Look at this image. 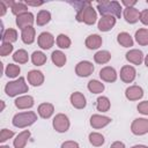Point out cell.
I'll return each mask as SVG.
<instances>
[{"mask_svg":"<svg viewBox=\"0 0 148 148\" xmlns=\"http://www.w3.org/2000/svg\"><path fill=\"white\" fill-rule=\"evenodd\" d=\"M131 132L134 135H143L148 133V119L136 118L131 124Z\"/></svg>","mask_w":148,"mask_h":148,"instance_id":"8992f818","label":"cell"},{"mask_svg":"<svg viewBox=\"0 0 148 148\" xmlns=\"http://www.w3.org/2000/svg\"><path fill=\"white\" fill-rule=\"evenodd\" d=\"M116 17L113 16H102L99 20H98V23H97V28L99 31H103V32H106V31H110L114 24H116Z\"/></svg>","mask_w":148,"mask_h":148,"instance_id":"ac0fdd59","label":"cell"},{"mask_svg":"<svg viewBox=\"0 0 148 148\" xmlns=\"http://www.w3.org/2000/svg\"><path fill=\"white\" fill-rule=\"evenodd\" d=\"M111 121H112V119L110 117L102 116V114H92L90 117V126L95 130L103 128V127L108 126Z\"/></svg>","mask_w":148,"mask_h":148,"instance_id":"8fae6325","label":"cell"},{"mask_svg":"<svg viewBox=\"0 0 148 148\" xmlns=\"http://www.w3.org/2000/svg\"><path fill=\"white\" fill-rule=\"evenodd\" d=\"M102 43H103V39L99 35L97 34H92V35H89L87 38H86V46L89 49V50H96L98 47L102 46Z\"/></svg>","mask_w":148,"mask_h":148,"instance_id":"cb8c5ba5","label":"cell"},{"mask_svg":"<svg viewBox=\"0 0 148 148\" xmlns=\"http://www.w3.org/2000/svg\"><path fill=\"white\" fill-rule=\"evenodd\" d=\"M37 43L42 50H49L54 44V36L49 31H43L39 34L37 38Z\"/></svg>","mask_w":148,"mask_h":148,"instance_id":"9c48e42d","label":"cell"},{"mask_svg":"<svg viewBox=\"0 0 148 148\" xmlns=\"http://www.w3.org/2000/svg\"><path fill=\"white\" fill-rule=\"evenodd\" d=\"M14 104L17 109L20 110H24V109H30L34 106L35 104V101H34V97L30 96V95H22V96H18L15 101H14Z\"/></svg>","mask_w":148,"mask_h":148,"instance_id":"e0dca14e","label":"cell"},{"mask_svg":"<svg viewBox=\"0 0 148 148\" xmlns=\"http://www.w3.org/2000/svg\"><path fill=\"white\" fill-rule=\"evenodd\" d=\"M37 112H38L39 117H42L43 119H49L54 113V106L51 103H42L38 105Z\"/></svg>","mask_w":148,"mask_h":148,"instance_id":"7402d4cb","label":"cell"},{"mask_svg":"<svg viewBox=\"0 0 148 148\" xmlns=\"http://www.w3.org/2000/svg\"><path fill=\"white\" fill-rule=\"evenodd\" d=\"M88 90L92 94H101L104 91V83H102L101 81L98 80H90L88 82Z\"/></svg>","mask_w":148,"mask_h":148,"instance_id":"836d02e7","label":"cell"},{"mask_svg":"<svg viewBox=\"0 0 148 148\" xmlns=\"http://www.w3.org/2000/svg\"><path fill=\"white\" fill-rule=\"evenodd\" d=\"M14 50V46L13 44L10 43H2L1 46H0V56L1 57H6L8 54H10Z\"/></svg>","mask_w":148,"mask_h":148,"instance_id":"74e56055","label":"cell"},{"mask_svg":"<svg viewBox=\"0 0 148 148\" xmlns=\"http://www.w3.org/2000/svg\"><path fill=\"white\" fill-rule=\"evenodd\" d=\"M110 148H126L125 147V143L121 142V141H114L113 143H111Z\"/></svg>","mask_w":148,"mask_h":148,"instance_id":"7dc6e473","label":"cell"},{"mask_svg":"<svg viewBox=\"0 0 148 148\" xmlns=\"http://www.w3.org/2000/svg\"><path fill=\"white\" fill-rule=\"evenodd\" d=\"M56 43H57V45H58L60 49H68V47L71 46V44H72V40H71V38H69L67 35H65V34H59V35L57 36Z\"/></svg>","mask_w":148,"mask_h":148,"instance_id":"8d00e7d4","label":"cell"},{"mask_svg":"<svg viewBox=\"0 0 148 148\" xmlns=\"http://www.w3.org/2000/svg\"><path fill=\"white\" fill-rule=\"evenodd\" d=\"M68 3H69V5H72V6L76 9V12H77V10H80L81 8H83L84 6L89 5V3H90V1H68Z\"/></svg>","mask_w":148,"mask_h":148,"instance_id":"60d3db41","label":"cell"},{"mask_svg":"<svg viewBox=\"0 0 148 148\" xmlns=\"http://www.w3.org/2000/svg\"><path fill=\"white\" fill-rule=\"evenodd\" d=\"M69 101H71V104L75 108V109H84L86 105H87V101H86V97L82 92L80 91H74L69 96Z\"/></svg>","mask_w":148,"mask_h":148,"instance_id":"d6986e66","label":"cell"},{"mask_svg":"<svg viewBox=\"0 0 148 148\" xmlns=\"http://www.w3.org/2000/svg\"><path fill=\"white\" fill-rule=\"evenodd\" d=\"M139 21L145 24V25H148V9H143L142 12H140V18Z\"/></svg>","mask_w":148,"mask_h":148,"instance_id":"7bdbcfd3","label":"cell"},{"mask_svg":"<svg viewBox=\"0 0 148 148\" xmlns=\"http://www.w3.org/2000/svg\"><path fill=\"white\" fill-rule=\"evenodd\" d=\"M46 54L42 51H34L31 54V61L35 66H43L46 62Z\"/></svg>","mask_w":148,"mask_h":148,"instance_id":"d6a6232c","label":"cell"},{"mask_svg":"<svg viewBox=\"0 0 148 148\" xmlns=\"http://www.w3.org/2000/svg\"><path fill=\"white\" fill-rule=\"evenodd\" d=\"M35 37H36V30L34 27H27L23 30H21V39L27 45L32 44L35 42Z\"/></svg>","mask_w":148,"mask_h":148,"instance_id":"603a6c76","label":"cell"},{"mask_svg":"<svg viewBox=\"0 0 148 148\" xmlns=\"http://www.w3.org/2000/svg\"><path fill=\"white\" fill-rule=\"evenodd\" d=\"M14 136V132L8 128H2L0 132V142H5L8 139H12Z\"/></svg>","mask_w":148,"mask_h":148,"instance_id":"f35d334b","label":"cell"},{"mask_svg":"<svg viewBox=\"0 0 148 148\" xmlns=\"http://www.w3.org/2000/svg\"><path fill=\"white\" fill-rule=\"evenodd\" d=\"M123 15H124V18L127 23L130 24H134L139 21L140 18V12L139 9H136L135 7H130V8H125L124 12H123Z\"/></svg>","mask_w":148,"mask_h":148,"instance_id":"ffe728a7","label":"cell"},{"mask_svg":"<svg viewBox=\"0 0 148 148\" xmlns=\"http://www.w3.org/2000/svg\"><path fill=\"white\" fill-rule=\"evenodd\" d=\"M88 139H89V142L94 147H101L104 143V141H105L104 135L101 134V133H98V132H91V133H89Z\"/></svg>","mask_w":148,"mask_h":148,"instance_id":"e575fe53","label":"cell"},{"mask_svg":"<svg viewBox=\"0 0 148 148\" xmlns=\"http://www.w3.org/2000/svg\"><path fill=\"white\" fill-rule=\"evenodd\" d=\"M20 72H21L20 66H17V65H15V64H8V65L6 66V68H5V74H6V76H7V77H10V79L17 77L18 74H20Z\"/></svg>","mask_w":148,"mask_h":148,"instance_id":"d590c367","label":"cell"},{"mask_svg":"<svg viewBox=\"0 0 148 148\" xmlns=\"http://www.w3.org/2000/svg\"><path fill=\"white\" fill-rule=\"evenodd\" d=\"M50 21H51V13H50L49 10L42 9V10L38 12L37 17H36V23H37V25H39V27L46 25Z\"/></svg>","mask_w":148,"mask_h":148,"instance_id":"f1b7e54d","label":"cell"},{"mask_svg":"<svg viewBox=\"0 0 148 148\" xmlns=\"http://www.w3.org/2000/svg\"><path fill=\"white\" fill-rule=\"evenodd\" d=\"M34 22H36V20H35V16L31 12H27L24 14H21L18 16H16V20H15L16 25L21 30H23L27 27H32Z\"/></svg>","mask_w":148,"mask_h":148,"instance_id":"ba28073f","label":"cell"},{"mask_svg":"<svg viewBox=\"0 0 148 148\" xmlns=\"http://www.w3.org/2000/svg\"><path fill=\"white\" fill-rule=\"evenodd\" d=\"M147 3H148V0H147Z\"/></svg>","mask_w":148,"mask_h":148,"instance_id":"f5cc1de1","label":"cell"},{"mask_svg":"<svg viewBox=\"0 0 148 148\" xmlns=\"http://www.w3.org/2000/svg\"><path fill=\"white\" fill-rule=\"evenodd\" d=\"M27 79H28V82L34 86V87H39L44 83V74L43 72L40 71H37V69H31L30 72H28V75H27Z\"/></svg>","mask_w":148,"mask_h":148,"instance_id":"5bb4252c","label":"cell"},{"mask_svg":"<svg viewBox=\"0 0 148 148\" xmlns=\"http://www.w3.org/2000/svg\"><path fill=\"white\" fill-rule=\"evenodd\" d=\"M97 9L98 13L102 16H113L116 18H119L121 16V5L118 1H108V0H103V1H98L97 2Z\"/></svg>","mask_w":148,"mask_h":148,"instance_id":"6da1fadb","label":"cell"},{"mask_svg":"<svg viewBox=\"0 0 148 148\" xmlns=\"http://www.w3.org/2000/svg\"><path fill=\"white\" fill-rule=\"evenodd\" d=\"M138 111L141 113V114H145V116H148V101H142L138 104L136 106Z\"/></svg>","mask_w":148,"mask_h":148,"instance_id":"ab89813d","label":"cell"},{"mask_svg":"<svg viewBox=\"0 0 148 148\" xmlns=\"http://www.w3.org/2000/svg\"><path fill=\"white\" fill-rule=\"evenodd\" d=\"M24 2L27 3V6H32V7H38L44 5V1H38V0H25Z\"/></svg>","mask_w":148,"mask_h":148,"instance_id":"ee69618b","label":"cell"},{"mask_svg":"<svg viewBox=\"0 0 148 148\" xmlns=\"http://www.w3.org/2000/svg\"><path fill=\"white\" fill-rule=\"evenodd\" d=\"M120 80L125 83H131L136 77V69L131 65H125L120 69Z\"/></svg>","mask_w":148,"mask_h":148,"instance_id":"30bf717a","label":"cell"},{"mask_svg":"<svg viewBox=\"0 0 148 148\" xmlns=\"http://www.w3.org/2000/svg\"><path fill=\"white\" fill-rule=\"evenodd\" d=\"M52 126L57 132L65 133V132L68 131V128L71 126V123H69L68 117L65 113H57L54 116L53 120H52Z\"/></svg>","mask_w":148,"mask_h":148,"instance_id":"5b68a950","label":"cell"},{"mask_svg":"<svg viewBox=\"0 0 148 148\" xmlns=\"http://www.w3.org/2000/svg\"><path fill=\"white\" fill-rule=\"evenodd\" d=\"M37 121V114L34 111H24V112H18L14 114L12 123L15 127L17 128H24L28 126H31Z\"/></svg>","mask_w":148,"mask_h":148,"instance_id":"3957f363","label":"cell"},{"mask_svg":"<svg viewBox=\"0 0 148 148\" xmlns=\"http://www.w3.org/2000/svg\"><path fill=\"white\" fill-rule=\"evenodd\" d=\"M121 3L125 6V8H130V7H134L136 5V1L135 0H132V1H128V0H123Z\"/></svg>","mask_w":148,"mask_h":148,"instance_id":"bcb514c9","label":"cell"},{"mask_svg":"<svg viewBox=\"0 0 148 148\" xmlns=\"http://www.w3.org/2000/svg\"><path fill=\"white\" fill-rule=\"evenodd\" d=\"M110 106H111V103H110V99L106 96H99L96 99V109H97V111L106 112V111L110 110Z\"/></svg>","mask_w":148,"mask_h":148,"instance_id":"1f68e13d","label":"cell"},{"mask_svg":"<svg viewBox=\"0 0 148 148\" xmlns=\"http://www.w3.org/2000/svg\"><path fill=\"white\" fill-rule=\"evenodd\" d=\"M28 90H29V87L25 83V79L22 76H20L16 80L9 81L5 86V92L8 97H15V96L25 94L28 92Z\"/></svg>","mask_w":148,"mask_h":148,"instance_id":"7a4b0ae2","label":"cell"},{"mask_svg":"<svg viewBox=\"0 0 148 148\" xmlns=\"http://www.w3.org/2000/svg\"><path fill=\"white\" fill-rule=\"evenodd\" d=\"M94 69H95V67H94L92 62H90L88 60H82V61L77 62L75 66V73L80 77H87V76L91 75L94 73Z\"/></svg>","mask_w":148,"mask_h":148,"instance_id":"52a82bcc","label":"cell"},{"mask_svg":"<svg viewBox=\"0 0 148 148\" xmlns=\"http://www.w3.org/2000/svg\"><path fill=\"white\" fill-rule=\"evenodd\" d=\"M99 77L102 79V81L104 82H114L118 77V74L116 72V69L111 66H105L99 71Z\"/></svg>","mask_w":148,"mask_h":148,"instance_id":"2e32d148","label":"cell"},{"mask_svg":"<svg viewBox=\"0 0 148 148\" xmlns=\"http://www.w3.org/2000/svg\"><path fill=\"white\" fill-rule=\"evenodd\" d=\"M51 60H52V62H53L57 67H62V66H65V64H66V61H67V58H66V54H65L62 51L56 50V51H53L52 54H51Z\"/></svg>","mask_w":148,"mask_h":148,"instance_id":"d4e9b609","label":"cell"},{"mask_svg":"<svg viewBox=\"0 0 148 148\" xmlns=\"http://www.w3.org/2000/svg\"><path fill=\"white\" fill-rule=\"evenodd\" d=\"M8 9V6L5 3V1H0V16H3Z\"/></svg>","mask_w":148,"mask_h":148,"instance_id":"f6af8a7d","label":"cell"},{"mask_svg":"<svg viewBox=\"0 0 148 148\" xmlns=\"http://www.w3.org/2000/svg\"><path fill=\"white\" fill-rule=\"evenodd\" d=\"M117 42L123 46V47H131L133 46V38L132 36L128 34V32H119L118 36H117Z\"/></svg>","mask_w":148,"mask_h":148,"instance_id":"83f0119b","label":"cell"},{"mask_svg":"<svg viewBox=\"0 0 148 148\" xmlns=\"http://www.w3.org/2000/svg\"><path fill=\"white\" fill-rule=\"evenodd\" d=\"M60 148H80L79 143L76 141H73V140H67V141H64L60 146Z\"/></svg>","mask_w":148,"mask_h":148,"instance_id":"b9f144b4","label":"cell"},{"mask_svg":"<svg viewBox=\"0 0 148 148\" xmlns=\"http://www.w3.org/2000/svg\"><path fill=\"white\" fill-rule=\"evenodd\" d=\"M75 20L77 22H82V23H86L88 25H92L96 22V20H97V13L92 8L91 2L89 5H87V6H84L83 8H81L80 10L76 12Z\"/></svg>","mask_w":148,"mask_h":148,"instance_id":"277c9868","label":"cell"},{"mask_svg":"<svg viewBox=\"0 0 148 148\" xmlns=\"http://www.w3.org/2000/svg\"><path fill=\"white\" fill-rule=\"evenodd\" d=\"M0 103H1V109H0V111H3V110H5V102H3V101H0Z\"/></svg>","mask_w":148,"mask_h":148,"instance_id":"681fc988","label":"cell"},{"mask_svg":"<svg viewBox=\"0 0 148 148\" xmlns=\"http://www.w3.org/2000/svg\"><path fill=\"white\" fill-rule=\"evenodd\" d=\"M134 37H135V40L139 45H141V46L148 45V29H146V28L138 29L135 31Z\"/></svg>","mask_w":148,"mask_h":148,"instance_id":"4316f807","label":"cell"},{"mask_svg":"<svg viewBox=\"0 0 148 148\" xmlns=\"http://www.w3.org/2000/svg\"><path fill=\"white\" fill-rule=\"evenodd\" d=\"M94 60L96 64H99V65H104V64H108L110 60H111V53L106 50H101V51H97L95 54H94Z\"/></svg>","mask_w":148,"mask_h":148,"instance_id":"484cf974","label":"cell"},{"mask_svg":"<svg viewBox=\"0 0 148 148\" xmlns=\"http://www.w3.org/2000/svg\"><path fill=\"white\" fill-rule=\"evenodd\" d=\"M30 135H31V133H30L29 130H24V131L20 132L15 136V139L13 141L14 148H24L27 142H28V140H29V138H30Z\"/></svg>","mask_w":148,"mask_h":148,"instance_id":"44dd1931","label":"cell"},{"mask_svg":"<svg viewBox=\"0 0 148 148\" xmlns=\"http://www.w3.org/2000/svg\"><path fill=\"white\" fill-rule=\"evenodd\" d=\"M0 148H10L9 146H7V145H1L0 146Z\"/></svg>","mask_w":148,"mask_h":148,"instance_id":"816d5d0a","label":"cell"},{"mask_svg":"<svg viewBox=\"0 0 148 148\" xmlns=\"http://www.w3.org/2000/svg\"><path fill=\"white\" fill-rule=\"evenodd\" d=\"M125 97L128 101H139L143 97V89L136 84L130 86L125 90Z\"/></svg>","mask_w":148,"mask_h":148,"instance_id":"7c38bea8","label":"cell"},{"mask_svg":"<svg viewBox=\"0 0 148 148\" xmlns=\"http://www.w3.org/2000/svg\"><path fill=\"white\" fill-rule=\"evenodd\" d=\"M131 148H148V146H146V145H134Z\"/></svg>","mask_w":148,"mask_h":148,"instance_id":"c3c4849f","label":"cell"},{"mask_svg":"<svg viewBox=\"0 0 148 148\" xmlns=\"http://www.w3.org/2000/svg\"><path fill=\"white\" fill-rule=\"evenodd\" d=\"M5 3L10 7V10L14 15L18 16L21 14H24L28 12V6L25 2L22 1H13V0H5Z\"/></svg>","mask_w":148,"mask_h":148,"instance_id":"4fadbf2b","label":"cell"},{"mask_svg":"<svg viewBox=\"0 0 148 148\" xmlns=\"http://www.w3.org/2000/svg\"><path fill=\"white\" fill-rule=\"evenodd\" d=\"M143 62H145V65H146V66L148 67V54H147V56L145 57V60H143Z\"/></svg>","mask_w":148,"mask_h":148,"instance_id":"f907efd6","label":"cell"},{"mask_svg":"<svg viewBox=\"0 0 148 148\" xmlns=\"http://www.w3.org/2000/svg\"><path fill=\"white\" fill-rule=\"evenodd\" d=\"M17 31L13 28H8L7 30H5V32L1 35V39L2 43H14L17 40Z\"/></svg>","mask_w":148,"mask_h":148,"instance_id":"f546056e","label":"cell"},{"mask_svg":"<svg viewBox=\"0 0 148 148\" xmlns=\"http://www.w3.org/2000/svg\"><path fill=\"white\" fill-rule=\"evenodd\" d=\"M13 60L15 62H17V64H21V65L27 64L29 61V54H28V52L24 49H18L17 51L14 52Z\"/></svg>","mask_w":148,"mask_h":148,"instance_id":"4dcf8cb0","label":"cell"},{"mask_svg":"<svg viewBox=\"0 0 148 148\" xmlns=\"http://www.w3.org/2000/svg\"><path fill=\"white\" fill-rule=\"evenodd\" d=\"M125 58L127 61H130L133 65H141L142 61L145 60V56H143L142 51L138 50V49H132L128 52H126Z\"/></svg>","mask_w":148,"mask_h":148,"instance_id":"9a60e30c","label":"cell"}]
</instances>
